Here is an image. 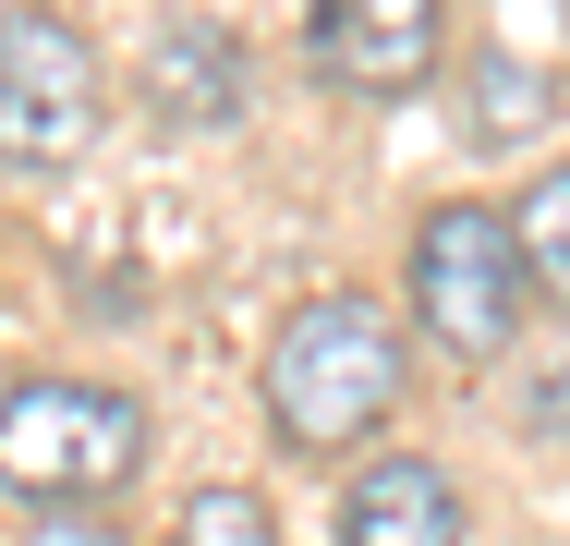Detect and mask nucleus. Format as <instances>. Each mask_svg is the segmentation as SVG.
Instances as JSON below:
<instances>
[{
    "instance_id": "nucleus-6",
    "label": "nucleus",
    "mask_w": 570,
    "mask_h": 546,
    "mask_svg": "<svg viewBox=\"0 0 570 546\" xmlns=\"http://www.w3.org/2000/svg\"><path fill=\"white\" fill-rule=\"evenodd\" d=\"M461 535H473V510H461L450 461H425V449H376L341 486V546H461Z\"/></svg>"
},
{
    "instance_id": "nucleus-5",
    "label": "nucleus",
    "mask_w": 570,
    "mask_h": 546,
    "mask_svg": "<svg viewBox=\"0 0 570 546\" xmlns=\"http://www.w3.org/2000/svg\"><path fill=\"white\" fill-rule=\"evenodd\" d=\"M450 61V0H304V74L341 98H413Z\"/></svg>"
},
{
    "instance_id": "nucleus-10",
    "label": "nucleus",
    "mask_w": 570,
    "mask_h": 546,
    "mask_svg": "<svg viewBox=\"0 0 570 546\" xmlns=\"http://www.w3.org/2000/svg\"><path fill=\"white\" fill-rule=\"evenodd\" d=\"M170 546H279V510H267L255 486H195V498L170 510Z\"/></svg>"
},
{
    "instance_id": "nucleus-8",
    "label": "nucleus",
    "mask_w": 570,
    "mask_h": 546,
    "mask_svg": "<svg viewBox=\"0 0 570 546\" xmlns=\"http://www.w3.org/2000/svg\"><path fill=\"white\" fill-rule=\"evenodd\" d=\"M510 243H522L534 292H559V304H570V158L522 183V207H510Z\"/></svg>"
},
{
    "instance_id": "nucleus-2",
    "label": "nucleus",
    "mask_w": 570,
    "mask_h": 546,
    "mask_svg": "<svg viewBox=\"0 0 570 546\" xmlns=\"http://www.w3.org/2000/svg\"><path fill=\"white\" fill-rule=\"evenodd\" d=\"M146 474V401L110 377H12L0 389V498L86 510Z\"/></svg>"
},
{
    "instance_id": "nucleus-4",
    "label": "nucleus",
    "mask_w": 570,
    "mask_h": 546,
    "mask_svg": "<svg viewBox=\"0 0 570 546\" xmlns=\"http://www.w3.org/2000/svg\"><path fill=\"white\" fill-rule=\"evenodd\" d=\"M98 121H110V74H98L86 25L37 12V0L0 12V170L49 183V170H73L98 146Z\"/></svg>"
},
{
    "instance_id": "nucleus-3",
    "label": "nucleus",
    "mask_w": 570,
    "mask_h": 546,
    "mask_svg": "<svg viewBox=\"0 0 570 546\" xmlns=\"http://www.w3.org/2000/svg\"><path fill=\"white\" fill-rule=\"evenodd\" d=\"M401 280H413V328L438 352H461V364L510 352L522 340V304H534V267L510 243V207H485V195H450V207L413 218Z\"/></svg>"
},
{
    "instance_id": "nucleus-7",
    "label": "nucleus",
    "mask_w": 570,
    "mask_h": 546,
    "mask_svg": "<svg viewBox=\"0 0 570 546\" xmlns=\"http://www.w3.org/2000/svg\"><path fill=\"white\" fill-rule=\"evenodd\" d=\"M146 86L170 121H230L243 109V61H230V25H170L146 49Z\"/></svg>"
},
{
    "instance_id": "nucleus-9",
    "label": "nucleus",
    "mask_w": 570,
    "mask_h": 546,
    "mask_svg": "<svg viewBox=\"0 0 570 546\" xmlns=\"http://www.w3.org/2000/svg\"><path fill=\"white\" fill-rule=\"evenodd\" d=\"M534 121H547V74H534L522 49H473V134H485V146H498V134L522 146Z\"/></svg>"
},
{
    "instance_id": "nucleus-11",
    "label": "nucleus",
    "mask_w": 570,
    "mask_h": 546,
    "mask_svg": "<svg viewBox=\"0 0 570 546\" xmlns=\"http://www.w3.org/2000/svg\"><path fill=\"white\" fill-rule=\"evenodd\" d=\"M24 546H134V535H121V523H86V510H61V523H37Z\"/></svg>"
},
{
    "instance_id": "nucleus-1",
    "label": "nucleus",
    "mask_w": 570,
    "mask_h": 546,
    "mask_svg": "<svg viewBox=\"0 0 570 546\" xmlns=\"http://www.w3.org/2000/svg\"><path fill=\"white\" fill-rule=\"evenodd\" d=\"M401 377H413V340L389 328L376 292H304L292 316L267 328V364H255V401L267 437L304 449V461H341L401 413Z\"/></svg>"
}]
</instances>
